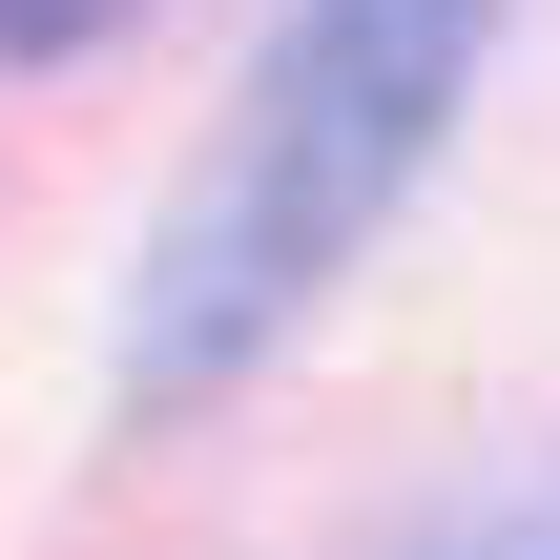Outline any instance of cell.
Returning <instances> with one entry per match:
<instances>
[{
  "mask_svg": "<svg viewBox=\"0 0 560 560\" xmlns=\"http://www.w3.org/2000/svg\"><path fill=\"white\" fill-rule=\"evenodd\" d=\"M125 0H0V62H62V42H104Z\"/></svg>",
  "mask_w": 560,
  "mask_h": 560,
  "instance_id": "cell-2",
  "label": "cell"
},
{
  "mask_svg": "<svg viewBox=\"0 0 560 560\" xmlns=\"http://www.w3.org/2000/svg\"><path fill=\"white\" fill-rule=\"evenodd\" d=\"M478 21H499V0H291L270 83L229 104V145H208L187 208H166L145 395H208L229 353H270V332L374 249V208L416 187V145H436L457 83H478Z\"/></svg>",
  "mask_w": 560,
  "mask_h": 560,
  "instance_id": "cell-1",
  "label": "cell"
}]
</instances>
